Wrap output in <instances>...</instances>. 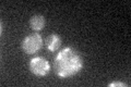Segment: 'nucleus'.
<instances>
[{
    "label": "nucleus",
    "mask_w": 131,
    "mask_h": 87,
    "mask_svg": "<svg viewBox=\"0 0 131 87\" xmlns=\"http://www.w3.org/2000/svg\"><path fill=\"white\" fill-rule=\"evenodd\" d=\"M108 86H109V87H114V86H122V87H125V86H127V85L124 84V83H121V82H114V83H110Z\"/></svg>",
    "instance_id": "6"
},
{
    "label": "nucleus",
    "mask_w": 131,
    "mask_h": 87,
    "mask_svg": "<svg viewBox=\"0 0 131 87\" xmlns=\"http://www.w3.org/2000/svg\"><path fill=\"white\" fill-rule=\"evenodd\" d=\"M43 45L42 36L39 34H31L26 36L22 41V49L24 52L27 55H33V53L37 52Z\"/></svg>",
    "instance_id": "2"
},
{
    "label": "nucleus",
    "mask_w": 131,
    "mask_h": 87,
    "mask_svg": "<svg viewBox=\"0 0 131 87\" xmlns=\"http://www.w3.org/2000/svg\"><path fill=\"white\" fill-rule=\"evenodd\" d=\"M45 43H46V47L50 51L54 52V51L57 50V49H59V47L61 46V38H60V36L58 34L52 33V34L47 36Z\"/></svg>",
    "instance_id": "4"
},
{
    "label": "nucleus",
    "mask_w": 131,
    "mask_h": 87,
    "mask_svg": "<svg viewBox=\"0 0 131 87\" xmlns=\"http://www.w3.org/2000/svg\"><path fill=\"white\" fill-rule=\"evenodd\" d=\"M45 24H46V20L43 15L40 14H36V15H33L31 20H30V25L34 31H40L43 30Z\"/></svg>",
    "instance_id": "5"
},
{
    "label": "nucleus",
    "mask_w": 131,
    "mask_h": 87,
    "mask_svg": "<svg viewBox=\"0 0 131 87\" xmlns=\"http://www.w3.org/2000/svg\"><path fill=\"white\" fill-rule=\"evenodd\" d=\"M30 70L33 74H35L37 76H45L50 70V65H49L46 59L36 57L33 58L30 62Z\"/></svg>",
    "instance_id": "3"
},
{
    "label": "nucleus",
    "mask_w": 131,
    "mask_h": 87,
    "mask_svg": "<svg viewBox=\"0 0 131 87\" xmlns=\"http://www.w3.org/2000/svg\"><path fill=\"white\" fill-rule=\"evenodd\" d=\"M55 72L60 77H70L78 74L83 68V60L74 48H63L55 57Z\"/></svg>",
    "instance_id": "1"
}]
</instances>
